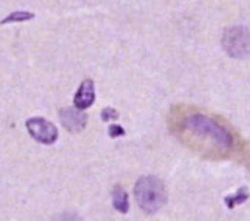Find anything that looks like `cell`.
<instances>
[{
  "mask_svg": "<svg viewBox=\"0 0 250 221\" xmlns=\"http://www.w3.org/2000/svg\"><path fill=\"white\" fill-rule=\"evenodd\" d=\"M184 129L188 130L192 136H198L200 140L213 143L218 147L229 149L232 146L231 134L213 120L205 115H189L184 120Z\"/></svg>",
  "mask_w": 250,
  "mask_h": 221,
  "instance_id": "1",
  "label": "cell"
},
{
  "mask_svg": "<svg viewBox=\"0 0 250 221\" xmlns=\"http://www.w3.org/2000/svg\"><path fill=\"white\" fill-rule=\"evenodd\" d=\"M138 205L146 214H154L165 206L167 201V192L163 182L154 176L141 177L133 189Z\"/></svg>",
  "mask_w": 250,
  "mask_h": 221,
  "instance_id": "2",
  "label": "cell"
},
{
  "mask_svg": "<svg viewBox=\"0 0 250 221\" xmlns=\"http://www.w3.org/2000/svg\"><path fill=\"white\" fill-rule=\"evenodd\" d=\"M224 47L231 56L243 58L250 55V34L244 28H231L224 36Z\"/></svg>",
  "mask_w": 250,
  "mask_h": 221,
  "instance_id": "3",
  "label": "cell"
},
{
  "mask_svg": "<svg viewBox=\"0 0 250 221\" xmlns=\"http://www.w3.org/2000/svg\"><path fill=\"white\" fill-rule=\"evenodd\" d=\"M25 126H27V130L31 134V137L40 143L52 145L58 139L57 127L51 121H47L44 118H40V117L30 118V120H27Z\"/></svg>",
  "mask_w": 250,
  "mask_h": 221,
  "instance_id": "4",
  "label": "cell"
},
{
  "mask_svg": "<svg viewBox=\"0 0 250 221\" xmlns=\"http://www.w3.org/2000/svg\"><path fill=\"white\" fill-rule=\"evenodd\" d=\"M61 124L71 133H79L86 127L87 117L83 110L77 108H64L60 112Z\"/></svg>",
  "mask_w": 250,
  "mask_h": 221,
  "instance_id": "5",
  "label": "cell"
},
{
  "mask_svg": "<svg viewBox=\"0 0 250 221\" xmlns=\"http://www.w3.org/2000/svg\"><path fill=\"white\" fill-rule=\"evenodd\" d=\"M93 100H95V86H93V81L92 80H84L80 84V87H79V90H77V93L74 96V106L77 109L83 110V109L89 108L93 103Z\"/></svg>",
  "mask_w": 250,
  "mask_h": 221,
  "instance_id": "6",
  "label": "cell"
},
{
  "mask_svg": "<svg viewBox=\"0 0 250 221\" xmlns=\"http://www.w3.org/2000/svg\"><path fill=\"white\" fill-rule=\"evenodd\" d=\"M113 205L114 208L122 212V214H126L129 211V199H127V193L126 190L117 184L114 189H113Z\"/></svg>",
  "mask_w": 250,
  "mask_h": 221,
  "instance_id": "7",
  "label": "cell"
},
{
  "mask_svg": "<svg viewBox=\"0 0 250 221\" xmlns=\"http://www.w3.org/2000/svg\"><path fill=\"white\" fill-rule=\"evenodd\" d=\"M249 189L246 187V186H241L234 195H228L227 198H225V205L229 208V209H232V208H235L237 205H241V203H244L247 199H249Z\"/></svg>",
  "mask_w": 250,
  "mask_h": 221,
  "instance_id": "8",
  "label": "cell"
},
{
  "mask_svg": "<svg viewBox=\"0 0 250 221\" xmlns=\"http://www.w3.org/2000/svg\"><path fill=\"white\" fill-rule=\"evenodd\" d=\"M31 18H34V14L21 11V12H14V14H11L9 17H6V18L2 21V24H8V22H20V21H28V19H31Z\"/></svg>",
  "mask_w": 250,
  "mask_h": 221,
  "instance_id": "9",
  "label": "cell"
},
{
  "mask_svg": "<svg viewBox=\"0 0 250 221\" xmlns=\"http://www.w3.org/2000/svg\"><path fill=\"white\" fill-rule=\"evenodd\" d=\"M101 118H103V121H105V123H108V121H114V120H117L119 118V112L116 109H113V108H105L103 112H101Z\"/></svg>",
  "mask_w": 250,
  "mask_h": 221,
  "instance_id": "10",
  "label": "cell"
},
{
  "mask_svg": "<svg viewBox=\"0 0 250 221\" xmlns=\"http://www.w3.org/2000/svg\"><path fill=\"white\" fill-rule=\"evenodd\" d=\"M108 134L111 137H120V136H125V129L120 127L119 124H111L108 127Z\"/></svg>",
  "mask_w": 250,
  "mask_h": 221,
  "instance_id": "11",
  "label": "cell"
}]
</instances>
